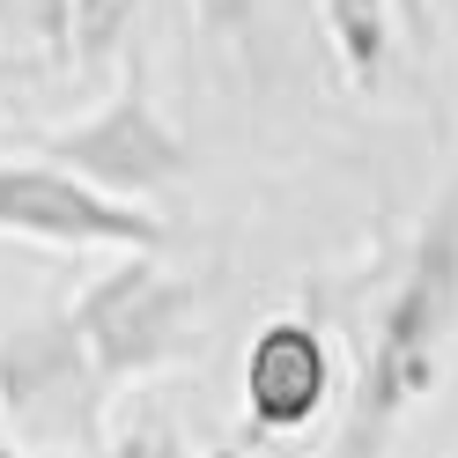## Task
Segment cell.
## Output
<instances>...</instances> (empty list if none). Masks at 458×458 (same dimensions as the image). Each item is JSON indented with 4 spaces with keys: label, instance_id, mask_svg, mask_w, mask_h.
<instances>
[{
    "label": "cell",
    "instance_id": "1",
    "mask_svg": "<svg viewBox=\"0 0 458 458\" xmlns=\"http://www.w3.org/2000/svg\"><path fill=\"white\" fill-rule=\"evenodd\" d=\"M451 348H458V185L437 192V208L399 251V274L369 318V348L348 385V407H340L333 458H385L407 414L451 377Z\"/></svg>",
    "mask_w": 458,
    "mask_h": 458
},
{
    "label": "cell",
    "instance_id": "2",
    "mask_svg": "<svg viewBox=\"0 0 458 458\" xmlns=\"http://www.w3.org/2000/svg\"><path fill=\"white\" fill-rule=\"evenodd\" d=\"M67 318L89 348V369L104 399L133 385V377H156V369L185 362L192 355V318H199V289L185 274H170L156 251H126L119 267H104L89 289L67 303Z\"/></svg>",
    "mask_w": 458,
    "mask_h": 458
},
{
    "label": "cell",
    "instance_id": "3",
    "mask_svg": "<svg viewBox=\"0 0 458 458\" xmlns=\"http://www.w3.org/2000/svg\"><path fill=\"white\" fill-rule=\"evenodd\" d=\"M38 163L67 170V178H81V185H97L104 199H126V208H140V199L185 185L192 148H185V133L163 119L156 81H148V60H126L119 89H111V97L89 111V119L52 126V133L38 140Z\"/></svg>",
    "mask_w": 458,
    "mask_h": 458
},
{
    "label": "cell",
    "instance_id": "4",
    "mask_svg": "<svg viewBox=\"0 0 458 458\" xmlns=\"http://www.w3.org/2000/svg\"><path fill=\"white\" fill-rule=\"evenodd\" d=\"M0 237L52 244V251H163L170 222L97 185L67 178L52 163H0Z\"/></svg>",
    "mask_w": 458,
    "mask_h": 458
},
{
    "label": "cell",
    "instance_id": "5",
    "mask_svg": "<svg viewBox=\"0 0 458 458\" xmlns=\"http://www.w3.org/2000/svg\"><path fill=\"white\" fill-rule=\"evenodd\" d=\"M0 414L22 428H60L74 437V451H104V385L89 369V348L67 310H45V318H22L0 340Z\"/></svg>",
    "mask_w": 458,
    "mask_h": 458
},
{
    "label": "cell",
    "instance_id": "6",
    "mask_svg": "<svg viewBox=\"0 0 458 458\" xmlns=\"http://www.w3.org/2000/svg\"><path fill=\"white\" fill-rule=\"evenodd\" d=\"M333 407V340L310 318H267L244 348V421L259 437H303Z\"/></svg>",
    "mask_w": 458,
    "mask_h": 458
},
{
    "label": "cell",
    "instance_id": "7",
    "mask_svg": "<svg viewBox=\"0 0 458 458\" xmlns=\"http://www.w3.org/2000/svg\"><path fill=\"white\" fill-rule=\"evenodd\" d=\"M318 15H326V38L348 67V81L377 89L392 67V0H318Z\"/></svg>",
    "mask_w": 458,
    "mask_h": 458
},
{
    "label": "cell",
    "instance_id": "8",
    "mask_svg": "<svg viewBox=\"0 0 458 458\" xmlns=\"http://www.w3.org/2000/svg\"><path fill=\"white\" fill-rule=\"evenodd\" d=\"M192 22L244 67V81H267V22H259V0H192Z\"/></svg>",
    "mask_w": 458,
    "mask_h": 458
},
{
    "label": "cell",
    "instance_id": "9",
    "mask_svg": "<svg viewBox=\"0 0 458 458\" xmlns=\"http://www.w3.org/2000/svg\"><path fill=\"white\" fill-rule=\"evenodd\" d=\"M140 8H148V0H74V60L97 67L111 52H126Z\"/></svg>",
    "mask_w": 458,
    "mask_h": 458
},
{
    "label": "cell",
    "instance_id": "10",
    "mask_svg": "<svg viewBox=\"0 0 458 458\" xmlns=\"http://www.w3.org/2000/svg\"><path fill=\"white\" fill-rule=\"evenodd\" d=\"M15 22L38 38L45 60H74V0H15Z\"/></svg>",
    "mask_w": 458,
    "mask_h": 458
},
{
    "label": "cell",
    "instance_id": "11",
    "mask_svg": "<svg viewBox=\"0 0 458 458\" xmlns=\"http://www.w3.org/2000/svg\"><path fill=\"white\" fill-rule=\"evenodd\" d=\"M30 52H8V45H0V89H15V81H30Z\"/></svg>",
    "mask_w": 458,
    "mask_h": 458
},
{
    "label": "cell",
    "instance_id": "12",
    "mask_svg": "<svg viewBox=\"0 0 458 458\" xmlns=\"http://www.w3.org/2000/svg\"><path fill=\"white\" fill-rule=\"evenodd\" d=\"M399 8H407V15H414V22H428V0H399Z\"/></svg>",
    "mask_w": 458,
    "mask_h": 458
}]
</instances>
